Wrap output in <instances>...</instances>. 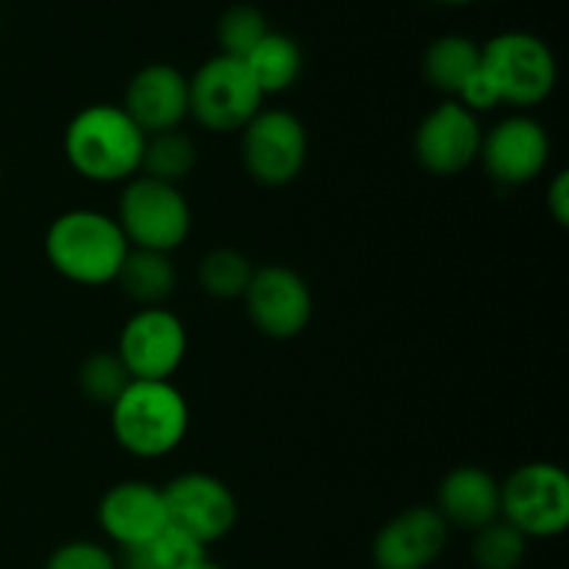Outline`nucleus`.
<instances>
[{
	"label": "nucleus",
	"instance_id": "f257e3e1",
	"mask_svg": "<svg viewBox=\"0 0 569 569\" xmlns=\"http://www.w3.org/2000/svg\"><path fill=\"white\" fill-rule=\"evenodd\" d=\"M144 139L122 106L92 103L67 122L61 144L83 181L126 183L139 176Z\"/></svg>",
	"mask_w": 569,
	"mask_h": 569
},
{
	"label": "nucleus",
	"instance_id": "f03ea898",
	"mask_svg": "<svg viewBox=\"0 0 569 569\" xmlns=\"http://www.w3.org/2000/svg\"><path fill=\"white\" fill-rule=\"evenodd\" d=\"M128 244L117 217L94 209H72L56 217L44 233L48 264L78 287L114 283Z\"/></svg>",
	"mask_w": 569,
	"mask_h": 569
},
{
	"label": "nucleus",
	"instance_id": "7ed1b4c3",
	"mask_svg": "<svg viewBox=\"0 0 569 569\" xmlns=\"http://www.w3.org/2000/svg\"><path fill=\"white\" fill-rule=\"evenodd\" d=\"M114 442L137 459H161L181 448L189 403L172 381H131L109 409Z\"/></svg>",
	"mask_w": 569,
	"mask_h": 569
},
{
	"label": "nucleus",
	"instance_id": "20e7f679",
	"mask_svg": "<svg viewBox=\"0 0 569 569\" xmlns=\"http://www.w3.org/2000/svg\"><path fill=\"white\" fill-rule=\"evenodd\" d=\"M481 70L509 106H539L559 83V64L545 39L528 31H503L481 48Z\"/></svg>",
	"mask_w": 569,
	"mask_h": 569
},
{
	"label": "nucleus",
	"instance_id": "39448f33",
	"mask_svg": "<svg viewBox=\"0 0 569 569\" xmlns=\"http://www.w3.org/2000/svg\"><path fill=\"white\" fill-rule=\"evenodd\" d=\"M117 222L131 248L172 256V250L181 248L192 231V209L181 187L137 176L126 181L117 206Z\"/></svg>",
	"mask_w": 569,
	"mask_h": 569
},
{
	"label": "nucleus",
	"instance_id": "423d86ee",
	"mask_svg": "<svg viewBox=\"0 0 569 569\" xmlns=\"http://www.w3.org/2000/svg\"><path fill=\"white\" fill-rule=\"evenodd\" d=\"M500 520L526 539L561 537L569 526V476L550 461H528L500 483Z\"/></svg>",
	"mask_w": 569,
	"mask_h": 569
},
{
	"label": "nucleus",
	"instance_id": "0eeeda50",
	"mask_svg": "<svg viewBox=\"0 0 569 569\" xmlns=\"http://www.w3.org/2000/svg\"><path fill=\"white\" fill-rule=\"evenodd\" d=\"M264 94L248 64L231 56H211L189 78V117L214 133L242 131L261 111Z\"/></svg>",
	"mask_w": 569,
	"mask_h": 569
},
{
	"label": "nucleus",
	"instance_id": "6e6552de",
	"mask_svg": "<svg viewBox=\"0 0 569 569\" xmlns=\"http://www.w3.org/2000/svg\"><path fill=\"white\" fill-rule=\"evenodd\" d=\"M309 159V131L287 109H261L242 128V164L261 187H287Z\"/></svg>",
	"mask_w": 569,
	"mask_h": 569
},
{
	"label": "nucleus",
	"instance_id": "1a4fd4ad",
	"mask_svg": "<svg viewBox=\"0 0 569 569\" xmlns=\"http://www.w3.org/2000/svg\"><path fill=\"white\" fill-rule=\"evenodd\" d=\"M114 350L133 381H170L187 359L189 333L181 317L164 306L139 309L122 326Z\"/></svg>",
	"mask_w": 569,
	"mask_h": 569
},
{
	"label": "nucleus",
	"instance_id": "9d476101",
	"mask_svg": "<svg viewBox=\"0 0 569 569\" xmlns=\"http://www.w3.org/2000/svg\"><path fill=\"white\" fill-rule=\"evenodd\" d=\"M242 300L256 331L278 342L300 337L315 315L309 283L287 264L256 267Z\"/></svg>",
	"mask_w": 569,
	"mask_h": 569
},
{
	"label": "nucleus",
	"instance_id": "9b49d317",
	"mask_svg": "<svg viewBox=\"0 0 569 569\" xmlns=\"http://www.w3.org/2000/svg\"><path fill=\"white\" fill-rule=\"evenodd\" d=\"M170 526L192 533L209 548L237 528L239 500L226 481L209 472H183L164 483Z\"/></svg>",
	"mask_w": 569,
	"mask_h": 569
},
{
	"label": "nucleus",
	"instance_id": "f8f14e48",
	"mask_svg": "<svg viewBox=\"0 0 569 569\" xmlns=\"http://www.w3.org/2000/svg\"><path fill=\"white\" fill-rule=\"evenodd\" d=\"M483 131L459 100H445L428 111L415 131V156L431 176L450 178L470 170L481 153Z\"/></svg>",
	"mask_w": 569,
	"mask_h": 569
},
{
	"label": "nucleus",
	"instance_id": "ddd939ff",
	"mask_svg": "<svg viewBox=\"0 0 569 569\" xmlns=\"http://www.w3.org/2000/svg\"><path fill=\"white\" fill-rule=\"evenodd\" d=\"M478 159L492 181L503 187H526L548 167L550 133L533 117L511 114L483 133Z\"/></svg>",
	"mask_w": 569,
	"mask_h": 569
},
{
	"label": "nucleus",
	"instance_id": "4468645a",
	"mask_svg": "<svg viewBox=\"0 0 569 569\" xmlns=\"http://www.w3.org/2000/svg\"><path fill=\"white\" fill-rule=\"evenodd\" d=\"M98 522L117 548L148 545L170 526L164 489L150 481H120L98 503Z\"/></svg>",
	"mask_w": 569,
	"mask_h": 569
},
{
	"label": "nucleus",
	"instance_id": "2eb2a0df",
	"mask_svg": "<svg viewBox=\"0 0 569 569\" xmlns=\"http://www.w3.org/2000/svg\"><path fill=\"white\" fill-rule=\"evenodd\" d=\"M448 545V522L433 506H411L395 515L372 542L378 569H428Z\"/></svg>",
	"mask_w": 569,
	"mask_h": 569
},
{
	"label": "nucleus",
	"instance_id": "dca6fc26",
	"mask_svg": "<svg viewBox=\"0 0 569 569\" xmlns=\"http://www.w3.org/2000/svg\"><path fill=\"white\" fill-rule=\"evenodd\" d=\"M122 109L144 137L181 128L189 117V78L172 64H144L128 81Z\"/></svg>",
	"mask_w": 569,
	"mask_h": 569
},
{
	"label": "nucleus",
	"instance_id": "f3484780",
	"mask_svg": "<svg viewBox=\"0 0 569 569\" xmlns=\"http://www.w3.org/2000/svg\"><path fill=\"white\" fill-rule=\"evenodd\" d=\"M445 522L465 531H481L500 520V481L481 467H456L442 478L437 489V506Z\"/></svg>",
	"mask_w": 569,
	"mask_h": 569
},
{
	"label": "nucleus",
	"instance_id": "a211bd4d",
	"mask_svg": "<svg viewBox=\"0 0 569 569\" xmlns=\"http://www.w3.org/2000/svg\"><path fill=\"white\" fill-rule=\"evenodd\" d=\"M114 283L139 309H156V306H164V300H170L172 292H176V261H172L170 253L131 248Z\"/></svg>",
	"mask_w": 569,
	"mask_h": 569
},
{
	"label": "nucleus",
	"instance_id": "6ab92c4d",
	"mask_svg": "<svg viewBox=\"0 0 569 569\" xmlns=\"http://www.w3.org/2000/svg\"><path fill=\"white\" fill-rule=\"evenodd\" d=\"M478 67H481V44L472 42L470 37H461V33L433 39L422 56L426 81L450 98L459 94V89L470 81Z\"/></svg>",
	"mask_w": 569,
	"mask_h": 569
},
{
	"label": "nucleus",
	"instance_id": "aec40b11",
	"mask_svg": "<svg viewBox=\"0 0 569 569\" xmlns=\"http://www.w3.org/2000/svg\"><path fill=\"white\" fill-rule=\"evenodd\" d=\"M244 64L267 98V94L287 92L298 83L300 72H303V50L287 33L270 31L250 50Z\"/></svg>",
	"mask_w": 569,
	"mask_h": 569
},
{
	"label": "nucleus",
	"instance_id": "412c9836",
	"mask_svg": "<svg viewBox=\"0 0 569 569\" xmlns=\"http://www.w3.org/2000/svg\"><path fill=\"white\" fill-rule=\"evenodd\" d=\"M194 164H198V144H194V139L187 131H181V128H172V131L150 133L144 139L139 176L181 187L183 178L192 176Z\"/></svg>",
	"mask_w": 569,
	"mask_h": 569
},
{
	"label": "nucleus",
	"instance_id": "4be33fe9",
	"mask_svg": "<svg viewBox=\"0 0 569 569\" xmlns=\"http://www.w3.org/2000/svg\"><path fill=\"white\" fill-rule=\"evenodd\" d=\"M256 267L244 253L233 248H217L200 259L198 283L209 298L217 300H237L244 298L253 278Z\"/></svg>",
	"mask_w": 569,
	"mask_h": 569
},
{
	"label": "nucleus",
	"instance_id": "5701e85b",
	"mask_svg": "<svg viewBox=\"0 0 569 569\" xmlns=\"http://www.w3.org/2000/svg\"><path fill=\"white\" fill-rule=\"evenodd\" d=\"M131 381V372L122 365L117 350L89 353L81 361V367H78V387H81V392L87 395L89 403L103 406V409H111Z\"/></svg>",
	"mask_w": 569,
	"mask_h": 569
},
{
	"label": "nucleus",
	"instance_id": "b1692460",
	"mask_svg": "<svg viewBox=\"0 0 569 569\" xmlns=\"http://www.w3.org/2000/svg\"><path fill=\"white\" fill-rule=\"evenodd\" d=\"M526 553L528 539L506 520L489 522L472 539V561L478 569H517Z\"/></svg>",
	"mask_w": 569,
	"mask_h": 569
},
{
	"label": "nucleus",
	"instance_id": "393cba45",
	"mask_svg": "<svg viewBox=\"0 0 569 569\" xmlns=\"http://www.w3.org/2000/svg\"><path fill=\"white\" fill-rule=\"evenodd\" d=\"M270 33L267 17L261 14L256 6L239 3L231 6L226 14L217 22V42H220V53L231 56V59L244 61L250 50Z\"/></svg>",
	"mask_w": 569,
	"mask_h": 569
},
{
	"label": "nucleus",
	"instance_id": "a878e982",
	"mask_svg": "<svg viewBox=\"0 0 569 569\" xmlns=\"http://www.w3.org/2000/svg\"><path fill=\"white\" fill-rule=\"evenodd\" d=\"M148 548L159 569H194L209 559L206 545L176 526H167L153 542H148Z\"/></svg>",
	"mask_w": 569,
	"mask_h": 569
},
{
	"label": "nucleus",
	"instance_id": "bb28decb",
	"mask_svg": "<svg viewBox=\"0 0 569 569\" xmlns=\"http://www.w3.org/2000/svg\"><path fill=\"white\" fill-rule=\"evenodd\" d=\"M44 569H117L114 553L98 542H67L50 553Z\"/></svg>",
	"mask_w": 569,
	"mask_h": 569
},
{
	"label": "nucleus",
	"instance_id": "cd10ccee",
	"mask_svg": "<svg viewBox=\"0 0 569 569\" xmlns=\"http://www.w3.org/2000/svg\"><path fill=\"white\" fill-rule=\"evenodd\" d=\"M450 100H459V103L465 106L467 111H472L476 117L487 114V111L498 109V106L503 103V100H500L498 87H495L492 78H489L487 72L481 70V67L472 72L470 81H467L465 87L459 89V94H456V98H450Z\"/></svg>",
	"mask_w": 569,
	"mask_h": 569
},
{
	"label": "nucleus",
	"instance_id": "c85d7f7f",
	"mask_svg": "<svg viewBox=\"0 0 569 569\" xmlns=\"http://www.w3.org/2000/svg\"><path fill=\"white\" fill-rule=\"evenodd\" d=\"M548 211L561 228L569 226V172L561 170L548 189Z\"/></svg>",
	"mask_w": 569,
	"mask_h": 569
},
{
	"label": "nucleus",
	"instance_id": "c756f323",
	"mask_svg": "<svg viewBox=\"0 0 569 569\" xmlns=\"http://www.w3.org/2000/svg\"><path fill=\"white\" fill-rule=\"evenodd\" d=\"M114 565H117V569H159L148 545H131V548H120L114 553Z\"/></svg>",
	"mask_w": 569,
	"mask_h": 569
},
{
	"label": "nucleus",
	"instance_id": "7c9ffc66",
	"mask_svg": "<svg viewBox=\"0 0 569 569\" xmlns=\"http://www.w3.org/2000/svg\"><path fill=\"white\" fill-rule=\"evenodd\" d=\"M437 3H445V6H470V3H478V0H437Z\"/></svg>",
	"mask_w": 569,
	"mask_h": 569
},
{
	"label": "nucleus",
	"instance_id": "2f4dec72",
	"mask_svg": "<svg viewBox=\"0 0 569 569\" xmlns=\"http://www.w3.org/2000/svg\"><path fill=\"white\" fill-rule=\"evenodd\" d=\"M194 569H226V567H220V565H214V561H209V559H206L203 565H198V567H194Z\"/></svg>",
	"mask_w": 569,
	"mask_h": 569
},
{
	"label": "nucleus",
	"instance_id": "473e14b6",
	"mask_svg": "<svg viewBox=\"0 0 569 569\" xmlns=\"http://www.w3.org/2000/svg\"><path fill=\"white\" fill-rule=\"evenodd\" d=\"M0 28H3V14H0Z\"/></svg>",
	"mask_w": 569,
	"mask_h": 569
}]
</instances>
